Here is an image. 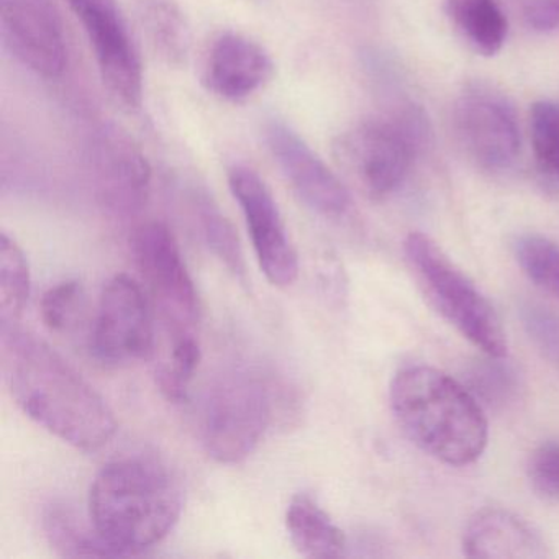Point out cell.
Instances as JSON below:
<instances>
[{
    "label": "cell",
    "instance_id": "1",
    "mask_svg": "<svg viewBox=\"0 0 559 559\" xmlns=\"http://www.w3.org/2000/svg\"><path fill=\"white\" fill-rule=\"evenodd\" d=\"M0 336L5 384L27 417L78 450L112 440V408L63 356L17 325L0 326Z\"/></svg>",
    "mask_w": 559,
    "mask_h": 559
},
{
    "label": "cell",
    "instance_id": "2",
    "mask_svg": "<svg viewBox=\"0 0 559 559\" xmlns=\"http://www.w3.org/2000/svg\"><path fill=\"white\" fill-rule=\"evenodd\" d=\"M185 509L175 474L152 457L129 456L106 464L90 490V519L119 556L152 548L171 533Z\"/></svg>",
    "mask_w": 559,
    "mask_h": 559
},
{
    "label": "cell",
    "instance_id": "3",
    "mask_svg": "<svg viewBox=\"0 0 559 559\" xmlns=\"http://www.w3.org/2000/svg\"><path fill=\"white\" fill-rule=\"evenodd\" d=\"M391 408L408 440L448 466H467L483 456L489 440L486 414L473 392L430 366L395 374Z\"/></svg>",
    "mask_w": 559,
    "mask_h": 559
},
{
    "label": "cell",
    "instance_id": "4",
    "mask_svg": "<svg viewBox=\"0 0 559 559\" xmlns=\"http://www.w3.org/2000/svg\"><path fill=\"white\" fill-rule=\"evenodd\" d=\"M430 140L424 110L401 104L385 116L362 120L343 132L336 139L335 155L369 198L384 199L402 188Z\"/></svg>",
    "mask_w": 559,
    "mask_h": 559
},
{
    "label": "cell",
    "instance_id": "5",
    "mask_svg": "<svg viewBox=\"0 0 559 559\" xmlns=\"http://www.w3.org/2000/svg\"><path fill=\"white\" fill-rule=\"evenodd\" d=\"M404 250L408 266L443 319L484 355L503 358L507 336L492 304L440 245L428 235L414 231L405 240Z\"/></svg>",
    "mask_w": 559,
    "mask_h": 559
},
{
    "label": "cell",
    "instance_id": "6",
    "mask_svg": "<svg viewBox=\"0 0 559 559\" xmlns=\"http://www.w3.org/2000/svg\"><path fill=\"white\" fill-rule=\"evenodd\" d=\"M274 395L270 381L253 368L228 369L215 379L202 407V444L212 460H247L270 428Z\"/></svg>",
    "mask_w": 559,
    "mask_h": 559
},
{
    "label": "cell",
    "instance_id": "7",
    "mask_svg": "<svg viewBox=\"0 0 559 559\" xmlns=\"http://www.w3.org/2000/svg\"><path fill=\"white\" fill-rule=\"evenodd\" d=\"M130 247L136 270L169 335L194 332L199 320L198 290L168 225H140L130 238Z\"/></svg>",
    "mask_w": 559,
    "mask_h": 559
},
{
    "label": "cell",
    "instance_id": "8",
    "mask_svg": "<svg viewBox=\"0 0 559 559\" xmlns=\"http://www.w3.org/2000/svg\"><path fill=\"white\" fill-rule=\"evenodd\" d=\"M90 352L106 366L143 361L155 352L148 299L127 274H117L104 286L91 329Z\"/></svg>",
    "mask_w": 559,
    "mask_h": 559
},
{
    "label": "cell",
    "instance_id": "9",
    "mask_svg": "<svg viewBox=\"0 0 559 559\" xmlns=\"http://www.w3.org/2000/svg\"><path fill=\"white\" fill-rule=\"evenodd\" d=\"M457 142L467 158L487 173L509 171L520 155V127L506 96L484 84L466 87L453 110Z\"/></svg>",
    "mask_w": 559,
    "mask_h": 559
},
{
    "label": "cell",
    "instance_id": "10",
    "mask_svg": "<svg viewBox=\"0 0 559 559\" xmlns=\"http://www.w3.org/2000/svg\"><path fill=\"white\" fill-rule=\"evenodd\" d=\"M86 32L104 86L127 109L143 100L139 48L117 0H67Z\"/></svg>",
    "mask_w": 559,
    "mask_h": 559
},
{
    "label": "cell",
    "instance_id": "11",
    "mask_svg": "<svg viewBox=\"0 0 559 559\" xmlns=\"http://www.w3.org/2000/svg\"><path fill=\"white\" fill-rule=\"evenodd\" d=\"M228 185L243 212L264 276L273 286H293L299 276V260L266 182L248 166H235L228 175Z\"/></svg>",
    "mask_w": 559,
    "mask_h": 559
},
{
    "label": "cell",
    "instance_id": "12",
    "mask_svg": "<svg viewBox=\"0 0 559 559\" xmlns=\"http://www.w3.org/2000/svg\"><path fill=\"white\" fill-rule=\"evenodd\" d=\"M90 168L97 201L110 214L130 217L148 201L152 168L129 133L106 126L94 133Z\"/></svg>",
    "mask_w": 559,
    "mask_h": 559
},
{
    "label": "cell",
    "instance_id": "13",
    "mask_svg": "<svg viewBox=\"0 0 559 559\" xmlns=\"http://www.w3.org/2000/svg\"><path fill=\"white\" fill-rule=\"evenodd\" d=\"M5 47L28 70L57 80L67 70L63 22L53 0H0Z\"/></svg>",
    "mask_w": 559,
    "mask_h": 559
},
{
    "label": "cell",
    "instance_id": "14",
    "mask_svg": "<svg viewBox=\"0 0 559 559\" xmlns=\"http://www.w3.org/2000/svg\"><path fill=\"white\" fill-rule=\"evenodd\" d=\"M264 136L284 178L307 207L326 218L348 214L353 205L348 189L299 133L283 120L271 119Z\"/></svg>",
    "mask_w": 559,
    "mask_h": 559
},
{
    "label": "cell",
    "instance_id": "15",
    "mask_svg": "<svg viewBox=\"0 0 559 559\" xmlns=\"http://www.w3.org/2000/svg\"><path fill=\"white\" fill-rule=\"evenodd\" d=\"M273 73V60L258 41L237 32H222L209 45L202 84L218 99L241 103L263 90Z\"/></svg>",
    "mask_w": 559,
    "mask_h": 559
},
{
    "label": "cell",
    "instance_id": "16",
    "mask_svg": "<svg viewBox=\"0 0 559 559\" xmlns=\"http://www.w3.org/2000/svg\"><path fill=\"white\" fill-rule=\"evenodd\" d=\"M467 558L545 559L551 556L545 539L515 513L483 509L467 522L463 533Z\"/></svg>",
    "mask_w": 559,
    "mask_h": 559
},
{
    "label": "cell",
    "instance_id": "17",
    "mask_svg": "<svg viewBox=\"0 0 559 559\" xmlns=\"http://www.w3.org/2000/svg\"><path fill=\"white\" fill-rule=\"evenodd\" d=\"M286 528L294 548L307 558H340L345 552L342 530L309 493H297L290 500Z\"/></svg>",
    "mask_w": 559,
    "mask_h": 559
},
{
    "label": "cell",
    "instance_id": "18",
    "mask_svg": "<svg viewBox=\"0 0 559 559\" xmlns=\"http://www.w3.org/2000/svg\"><path fill=\"white\" fill-rule=\"evenodd\" d=\"M444 11L474 53L489 58L502 50L509 21L499 0H447Z\"/></svg>",
    "mask_w": 559,
    "mask_h": 559
},
{
    "label": "cell",
    "instance_id": "19",
    "mask_svg": "<svg viewBox=\"0 0 559 559\" xmlns=\"http://www.w3.org/2000/svg\"><path fill=\"white\" fill-rule=\"evenodd\" d=\"M135 12L156 57L168 67H182L191 47V32L175 0H135Z\"/></svg>",
    "mask_w": 559,
    "mask_h": 559
},
{
    "label": "cell",
    "instance_id": "20",
    "mask_svg": "<svg viewBox=\"0 0 559 559\" xmlns=\"http://www.w3.org/2000/svg\"><path fill=\"white\" fill-rule=\"evenodd\" d=\"M45 536L51 548L64 558H116V551L104 542L96 528H87L73 509L51 503L44 512Z\"/></svg>",
    "mask_w": 559,
    "mask_h": 559
},
{
    "label": "cell",
    "instance_id": "21",
    "mask_svg": "<svg viewBox=\"0 0 559 559\" xmlns=\"http://www.w3.org/2000/svg\"><path fill=\"white\" fill-rule=\"evenodd\" d=\"M191 207L209 250L235 274V277L241 283H247L243 250L234 224L225 217L217 202L204 189H192Z\"/></svg>",
    "mask_w": 559,
    "mask_h": 559
},
{
    "label": "cell",
    "instance_id": "22",
    "mask_svg": "<svg viewBox=\"0 0 559 559\" xmlns=\"http://www.w3.org/2000/svg\"><path fill=\"white\" fill-rule=\"evenodd\" d=\"M31 297V270L22 248L2 234L0 237V326H15Z\"/></svg>",
    "mask_w": 559,
    "mask_h": 559
},
{
    "label": "cell",
    "instance_id": "23",
    "mask_svg": "<svg viewBox=\"0 0 559 559\" xmlns=\"http://www.w3.org/2000/svg\"><path fill=\"white\" fill-rule=\"evenodd\" d=\"M166 361L156 368V384L168 401L185 402L198 371L202 352L195 332L176 333Z\"/></svg>",
    "mask_w": 559,
    "mask_h": 559
},
{
    "label": "cell",
    "instance_id": "24",
    "mask_svg": "<svg viewBox=\"0 0 559 559\" xmlns=\"http://www.w3.org/2000/svg\"><path fill=\"white\" fill-rule=\"evenodd\" d=\"M530 139L536 168L546 181L559 185V104L539 100L530 110Z\"/></svg>",
    "mask_w": 559,
    "mask_h": 559
},
{
    "label": "cell",
    "instance_id": "25",
    "mask_svg": "<svg viewBox=\"0 0 559 559\" xmlns=\"http://www.w3.org/2000/svg\"><path fill=\"white\" fill-rule=\"evenodd\" d=\"M515 257L530 281L559 297V245L542 235H525L515 243Z\"/></svg>",
    "mask_w": 559,
    "mask_h": 559
},
{
    "label": "cell",
    "instance_id": "26",
    "mask_svg": "<svg viewBox=\"0 0 559 559\" xmlns=\"http://www.w3.org/2000/svg\"><path fill=\"white\" fill-rule=\"evenodd\" d=\"M84 302L86 296L80 281L68 280L55 284L41 297L40 313L45 326L51 332H70L83 316Z\"/></svg>",
    "mask_w": 559,
    "mask_h": 559
},
{
    "label": "cell",
    "instance_id": "27",
    "mask_svg": "<svg viewBox=\"0 0 559 559\" xmlns=\"http://www.w3.org/2000/svg\"><path fill=\"white\" fill-rule=\"evenodd\" d=\"M526 476L530 486L546 500H559V443L539 444L528 457Z\"/></svg>",
    "mask_w": 559,
    "mask_h": 559
},
{
    "label": "cell",
    "instance_id": "28",
    "mask_svg": "<svg viewBox=\"0 0 559 559\" xmlns=\"http://www.w3.org/2000/svg\"><path fill=\"white\" fill-rule=\"evenodd\" d=\"M523 326L536 348L559 371V317L539 306L522 309Z\"/></svg>",
    "mask_w": 559,
    "mask_h": 559
},
{
    "label": "cell",
    "instance_id": "29",
    "mask_svg": "<svg viewBox=\"0 0 559 559\" xmlns=\"http://www.w3.org/2000/svg\"><path fill=\"white\" fill-rule=\"evenodd\" d=\"M526 27L538 34L559 28V0H515Z\"/></svg>",
    "mask_w": 559,
    "mask_h": 559
}]
</instances>
